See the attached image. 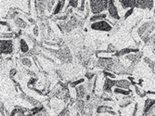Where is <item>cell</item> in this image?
<instances>
[{
	"label": "cell",
	"mask_w": 155,
	"mask_h": 116,
	"mask_svg": "<svg viewBox=\"0 0 155 116\" xmlns=\"http://www.w3.org/2000/svg\"><path fill=\"white\" fill-rule=\"evenodd\" d=\"M108 14L109 18H111L115 21H121V16L118 11V8L116 6L115 1H109V6H108Z\"/></svg>",
	"instance_id": "6"
},
{
	"label": "cell",
	"mask_w": 155,
	"mask_h": 116,
	"mask_svg": "<svg viewBox=\"0 0 155 116\" xmlns=\"http://www.w3.org/2000/svg\"><path fill=\"white\" fill-rule=\"evenodd\" d=\"M142 58H144L143 57V52L139 51V52H137V53H131V54H129L127 56H125L124 59L126 61H130V63H132V64L137 65L140 62V61L142 60Z\"/></svg>",
	"instance_id": "10"
},
{
	"label": "cell",
	"mask_w": 155,
	"mask_h": 116,
	"mask_svg": "<svg viewBox=\"0 0 155 116\" xmlns=\"http://www.w3.org/2000/svg\"><path fill=\"white\" fill-rule=\"evenodd\" d=\"M133 86H134V88H135L136 94H137V95H138L140 98H144V97H146V96H147V92H144V90H143V89H141V88H140V86H138L137 84L133 85Z\"/></svg>",
	"instance_id": "26"
},
{
	"label": "cell",
	"mask_w": 155,
	"mask_h": 116,
	"mask_svg": "<svg viewBox=\"0 0 155 116\" xmlns=\"http://www.w3.org/2000/svg\"><path fill=\"white\" fill-rule=\"evenodd\" d=\"M155 104V99L150 98H147L145 99V102H144V106H143V111H142V115L144 113H146L150 108L153 107V105Z\"/></svg>",
	"instance_id": "20"
},
{
	"label": "cell",
	"mask_w": 155,
	"mask_h": 116,
	"mask_svg": "<svg viewBox=\"0 0 155 116\" xmlns=\"http://www.w3.org/2000/svg\"><path fill=\"white\" fill-rule=\"evenodd\" d=\"M14 37H15V34L13 32L1 34V39H4V40H10V39H13Z\"/></svg>",
	"instance_id": "29"
},
{
	"label": "cell",
	"mask_w": 155,
	"mask_h": 116,
	"mask_svg": "<svg viewBox=\"0 0 155 116\" xmlns=\"http://www.w3.org/2000/svg\"><path fill=\"white\" fill-rule=\"evenodd\" d=\"M28 20H29V22H30L31 23H33V24L35 23V21L34 19H32V18H28Z\"/></svg>",
	"instance_id": "41"
},
{
	"label": "cell",
	"mask_w": 155,
	"mask_h": 116,
	"mask_svg": "<svg viewBox=\"0 0 155 116\" xmlns=\"http://www.w3.org/2000/svg\"><path fill=\"white\" fill-rule=\"evenodd\" d=\"M84 82H86L84 78H80V79H77L75 81L71 82V84H70V86H71V88H75L76 86H78V85H80L82 84H84Z\"/></svg>",
	"instance_id": "28"
},
{
	"label": "cell",
	"mask_w": 155,
	"mask_h": 116,
	"mask_svg": "<svg viewBox=\"0 0 155 116\" xmlns=\"http://www.w3.org/2000/svg\"><path fill=\"white\" fill-rule=\"evenodd\" d=\"M102 74L106 78H110V79H115L116 78V75H114V72L109 71H102Z\"/></svg>",
	"instance_id": "31"
},
{
	"label": "cell",
	"mask_w": 155,
	"mask_h": 116,
	"mask_svg": "<svg viewBox=\"0 0 155 116\" xmlns=\"http://www.w3.org/2000/svg\"><path fill=\"white\" fill-rule=\"evenodd\" d=\"M149 46H151L153 48V50H155V32L153 33V35L150 37V41Z\"/></svg>",
	"instance_id": "37"
},
{
	"label": "cell",
	"mask_w": 155,
	"mask_h": 116,
	"mask_svg": "<svg viewBox=\"0 0 155 116\" xmlns=\"http://www.w3.org/2000/svg\"><path fill=\"white\" fill-rule=\"evenodd\" d=\"M154 32H155V22H153V21H149V22H143L137 30L138 36L146 45L150 44V37Z\"/></svg>",
	"instance_id": "1"
},
{
	"label": "cell",
	"mask_w": 155,
	"mask_h": 116,
	"mask_svg": "<svg viewBox=\"0 0 155 116\" xmlns=\"http://www.w3.org/2000/svg\"><path fill=\"white\" fill-rule=\"evenodd\" d=\"M65 4H66L65 1H58L57 3H56V5L54 7V9H53V15L58 16L60 13H61V11L64 8Z\"/></svg>",
	"instance_id": "19"
},
{
	"label": "cell",
	"mask_w": 155,
	"mask_h": 116,
	"mask_svg": "<svg viewBox=\"0 0 155 116\" xmlns=\"http://www.w3.org/2000/svg\"><path fill=\"white\" fill-rule=\"evenodd\" d=\"M143 61L146 64H148V66L154 71V70H155V61H153L151 59H150V58H148V57H144L143 58Z\"/></svg>",
	"instance_id": "27"
},
{
	"label": "cell",
	"mask_w": 155,
	"mask_h": 116,
	"mask_svg": "<svg viewBox=\"0 0 155 116\" xmlns=\"http://www.w3.org/2000/svg\"><path fill=\"white\" fill-rule=\"evenodd\" d=\"M153 116H155V114H154V115H153Z\"/></svg>",
	"instance_id": "44"
},
{
	"label": "cell",
	"mask_w": 155,
	"mask_h": 116,
	"mask_svg": "<svg viewBox=\"0 0 155 116\" xmlns=\"http://www.w3.org/2000/svg\"><path fill=\"white\" fill-rule=\"evenodd\" d=\"M114 116H121V115H117V114H116V115H114Z\"/></svg>",
	"instance_id": "43"
},
{
	"label": "cell",
	"mask_w": 155,
	"mask_h": 116,
	"mask_svg": "<svg viewBox=\"0 0 155 116\" xmlns=\"http://www.w3.org/2000/svg\"><path fill=\"white\" fill-rule=\"evenodd\" d=\"M86 7H87V2L83 0V1L80 2V5H79V8H78V11L80 12H84L86 10Z\"/></svg>",
	"instance_id": "34"
},
{
	"label": "cell",
	"mask_w": 155,
	"mask_h": 116,
	"mask_svg": "<svg viewBox=\"0 0 155 116\" xmlns=\"http://www.w3.org/2000/svg\"><path fill=\"white\" fill-rule=\"evenodd\" d=\"M96 112L97 113V114H101V113H109V114H111V115H116V112L112 110V108L111 107H110V106H108V105H105V104H103V105H101V106H100V107H97V110H96Z\"/></svg>",
	"instance_id": "17"
},
{
	"label": "cell",
	"mask_w": 155,
	"mask_h": 116,
	"mask_svg": "<svg viewBox=\"0 0 155 116\" xmlns=\"http://www.w3.org/2000/svg\"><path fill=\"white\" fill-rule=\"evenodd\" d=\"M35 116H48V115L45 112V111H41V112H39V113H37V114L35 115Z\"/></svg>",
	"instance_id": "40"
},
{
	"label": "cell",
	"mask_w": 155,
	"mask_h": 116,
	"mask_svg": "<svg viewBox=\"0 0 155 116\" xmlns=\"http://www.w3.org/2000/svg\"><path fill=\"white\" fill-rule=\"evenodd\" d=\"M14 24H15V26L18 27L19 29H25L28 26L27 22L21 17H18L17 19L14 20Z\"/></svg>",
	"instance_id": "23"
},
{
	"label": "cell",
	"mask_w": 155,
	"mask_h": 116,
	"mask_svg": "<svg viewBox=\"0 0 155 116\" xmlns=\"http://www.w3.org/2000/svg\"><path fill=\"white\" fill-rule=\"evenodd\" d=\"M155 2L153 0H136V8L139 9H154Z\"/></svg>",
	"instance_id": "7"
},
{
	"label": "cell",
	"mask_w": 155,
	"mask_h": 116,
	"mask_svg": "<svg viewBox=\"0 0 155 116\" xmlns=\"http://www.w3.org/2000/svg\"><path fill=\"white\" fill-rule=\"evenodd\" d=\"M88 91L86 88V85L82 84L75 88V95H76V98L78 99H86V98L88 95Z\"/></svg>",
	"instance_id": "11"
},
{
	"label": "cell",
	"mask_w": 155,
	"mask_h": 116,
	"mask_svg": "<svg viewBox=\"0 0 155 116\" xmlns=\"http://www.w3.org/2000/svg\"><path fill=\"white\" fill-rule=\"evenodd\" d=\"M114 80L115 79H110V78H106L103 84V92L107 93V94H111L112 93V88H115L114 85Z\"/></svg>",
	"instance_id": "14"
},
{
	"label": "cell",
	"mask_w": 155,
	"mask_h": 116,
	"mask_svg": "<svg viewBox=\"0 0 155 116\" xmlns=\"http://www.w3.org/2000/svg\"><path fill=\"white\" fill-rule=\"evenodd\" d=\"M35 10H36V12L38 14V17L41 20L43 18H45L46 10H47L46 0H45V1H42V0H39V1H35Z\"/></svg>",
	"instance_id": "9"
},
{
	"label": "cell",
	"mask_w": 155,
	"mask_h": 116,
	"mask_svg": "<svg viewBox=\"0 0 155 116\" xmlns=\"http://www.w3.org/2000/svg\"><path fill=\"white\" fill-rule=\"evenodd\" d=\"M0 49L2 55H11L14 52V42L12 39L4 40L1 39L0 42Z\"/></svg>",
	"instance_id": "5"
},
{
	"label": "cell",
	"mask_w": 155,
	"mask_h": 116,
	"mask_svg": "<svg viewBox=\"0 0 155 116\" xmlns=\"http://www.w3.org/2000/svg\"><path fill=\"white\" fill-rule=\"evenodd\" d=\"M21 98L22 99H24L25 101H27V102L29 103V104H31L33 107H39V106H42V104H41L40 101H38L37 99L34 98H33V97H31V96L26 95V94H25V93H23V92H21Z\"/></svg>",
	"instance_id": "15"
},
{
	"label": "cell",
	"mask_w": 155,
	"mask_h": 116,
	"mask_svg": "<svg viewBox=\"0 0 155 116\" xmlns=\"http://www.w3.org/2000/svg\"><path fill=\"white\" fill-rule=\"evenodd\" d=\"M36 82H37V78H35V77H32V78L29 80V82H28V84H27L28 88H34V85L36 84Z\"/></svg>",
	"instance_id": "33"
},
{
	"label": "cell",
	"mask_w": 155,
	"mask_h": 116,
	"mask_svg": "<svg viewBox=\"0 0 155 116\" xmlns=\"http://www.w3.org/2000/svg\"><path fill=\"white\" fill-rule=\"evenodd\" d=\"M39 27L37 26V25H35V27H34V30H33V32H34V35H35V36H38L39 35Z\"/></svg>",
	"instance_id": "39"
},
{
	"label": "cell",
	"mask_w": 155,
	"mask_h": 116,
	"mask_svg": "<svg viewBox=\"0 0 155 116\" xmlns=\"http://www.w3.org/2000/svg\"><path fill=\"white\" fill-rule=\"evenodd\" d=\"M9 116H33V115H32L31 110L21 107V106H16L11 111Z\"/></svg>",
	"instance_id": "8"
},
{
	"label": "cell",
	"mask_w": 155,
	"mask_h": 116,
	"mask_svg": "<svg viewBox=\"0 0 155 116\" xmlns=\"http://www.w3.org/2000/svg\"><path fill=\"white\" fill-rule=\"evenodd\" d=\"M133 13H134V8H130L128 10H126L125 13H124V20H126L128 17H130Z\"/></svg>",
	"instance_id": "36"
},
{
	"label": "cell",
	"mask_w": 155,
	"mask_h": 116,
	"mask_svg": "<svg viewBox=\"0 0 155 116\" xmlns=\"http://www.w3.org/2000/svg\"><path fill=\"white\" fill-rule=\"evenodd\" d=\"M134 101V98L131 96H124L121 100L119 101V106L121 108H125V107H128L130 104H132V102Z\"/></svg>",
	"instance_id": "18"
},
{
	"label": "cell",
	"mask_w": 155,
	"mask_h": 116,
	"mask_svg": "<svg viewBox=\"0 0 155 116\" xmlns=\"http://www.w3.org/2000/svg\"><path fill=\"white\" fill-rule=\"evenodd\" d=\"M123 9L128 10L130 8H136V0H121L117 2Z\"/></svg>",
	"instance_id": "16"
},
{
	"label": "cell",
	"mask_w": 155,
	"mask_h": 116,
	"mask_svg": "<svg viewBox=\"0 0 155 116\" xmlns=\"http://www.w3.org/2000/svg\"><path fill=\"white\" fill-rule=\"evenodd\" d=\"M139 48H122L120 50H117V52L114 55V57H117V58H121V57H125L127 56L131 53H137V52H139Z\"/></svg>",
	"instance_id": "12"
},
{
	"label": "cell",
	"mask_w": 155,
	"mask_h": 116,
	"mask_svg": "<svg viewBox=\"0 0 155 116\" xmlns=\"http://www.w3.org/2000/svg\"><path fill=\"white\" fill-rule=\"evenodd\" d=\"M154 14H155V6H154Z\"/></svg>",
	"instance_id": "42"
},
{
	"label": "cell",
	"mask_w": 155,
	"mask_h": 116,
	"mask_svg": "<svg viewBox=\"0 0 155 116\" xmlns=\"http://www.w3.org/2000/svg\"><path fill=\"white\" fill-rule=\"evenodd\" d=\"M114 93L116 95H122V96H131V89L127 90V89H123V88H114Z\"/></svg>",
	"instance_id": "24"
},
{
	"label": "cell",
	"mask_w": 155,
	"mask_h": 116,
	"mask_svg": "<svg viewBox=\"0 0 155 116\" xmlns=\"http://www.w3.org/2000/svg\"><path fill=\"white\" fill-rule=\"evenodd\" d=\"M114 85H115V88H118L129 90L132 84L128 79H118V80L115 79L114 80Z\"/></svg>",
	"instance_id": "13"
},
{
	"label": "cell",
	"mask_w": 155,
	"mask_h": 116,
	"mask_svg": "<svg viewBox=\"0 0 155 116\" xmlns=\"http://www.w3.org/2000/svg\"><path fill=\"white\" fill-rule=\"evenodd\" d=\"M88 3L93 15L101 14L104 13V11L108 10L109 1H107V0H90Z\"/></svg>",
	"instance_id": "3"
},
{
	"label": "cell",
	"mask_w": 155,
	"mask_h": 116,
	"mask_svg": "<svg viewBox=\"0 0 155 116\" xmlns=\"http://www.w3.org/2000/svg\"><path fill=\"white\" fill-rule=\"evenodd\" d=\"M90 28L94 31H100V32H111L112 27L106 20L101 21L97 22H94L90 24Z\"/></svg>",
	"instance_id": "4"
},
{
	"label": "cell",
	"mask_w": 155,
	"mask_h": 116,
	"mask_svg": "<svg viewBox=\"0 0 155 116\" xmlns=\"http://www.w3.org/2000/svg\"><path fill=\"white\" fill-rule=\"evenodd\" d=\"M39 53H40L39 48H37V47L35 46L32 49H30L29 53H28V56H35V55H38Z\"/></svg>",
	"instance_id": "32"
},
{
	"label": "cell",
	"mask_w": 155,
	"mask_h": 116,
	"mask_svg": "<svg viewBox=\"0 0 155 116\" xmlns=\"http://www.w3.org/2000/svg\"><path fill=\"white\" fill-rule=\"evenodd\" d=\"M96 77V74L95 72H93V71H87V74H86V78L87 79V80H93L94 78Z\"/></svg>",
	"instance_id": "35"
},
{
	"label": "cell",
	"mask_w": 155,
	"mask_h": 116,
	"mask_svg": "<svg viewBox=\"0 0 155 116\" xmlns=\"http://www.w3.org/2000/svg\"><path fill=\"white\" fill-rule=\"evenodd\" d=\"M21 62L22 65H24L25 67H28V68H31L32 65H33L32 60L30 59L29 57H22V58H21Z\"/></svg>",
	"instance_id": "25"
},
{
	"label": "cell",
	"mask_w": 155,
	"mask_h": 116,
	"mask_svg": "<svg viewBox=\"0 0 155 116\" xmlns=\"http://www.w3.org/2000/svg\"><path fill=\"white\" fill-rule=\"evenodd\" d=\"M17 75V70L16 69H11L10 71H9V76L12 78V77H14Z\"/></svg>",
	"instance_id": "38"
},
{
	"label": "cell",
	"mask_w": 155,
	"mask_h": 116,
	"mask_svg": "<svg viewBox=\"0 0 155 116\" xmlns=\"http://www.w3.org/2000/svg\"><path fill=\"white\" fill-rule=\"evenodd\" d=\"M48 51L53 53V55L57 57L62 63H71L73 61V56L71 50L67 47L61 48L59 49H48Z\"/></svg>",
	"instance_id": "2"
},
{
	"label": "cell",
	"mask_w": 155,
	"mask_h": 116,
	"mask_svg": "<svg viewBox=\"0 0 155 116\" xmlns=\"http://www.w3.org/2000/svg\"><path fill=\"white\" fill-rule=\"evenodd\" d=\"M20 50L22 54H27L30 51L29 45L27 44V42L24 39H20Z\"/></svg>",
	"instance_id": "22"
},
{
	"label": "cell",
	"mask_w": 155,
	"mask_h": 116,
	"mask_svg": "<svg viewBox=\"0 0 155 116\" xmlns=\"http://www.w3.org/2000/svg\"><path fill=\"white\" fill-rule=\"evenodd\" d=\"M108 18L106 13H101V14H97V15H93L89 18V22L94 23V22H97L101 21H104Z\"/></svg>",
	"instance_id": "21"
},
{
	"label": "cell",
	"mask_w": 155,
	"mask_h": 116,
	"mask_svg": "<svg viewBox=\"0 0 155 116\" xmlns=\"http://www.w3.org/2000/svg\"><path fill=\"white\" fill-rule=\"evenodd\" d=\"M79 5H80V2L77 1V0H70L68 2V7L72 8H79Z\"/></svg>",
	"instance_id": "30"
}]
</instances>
